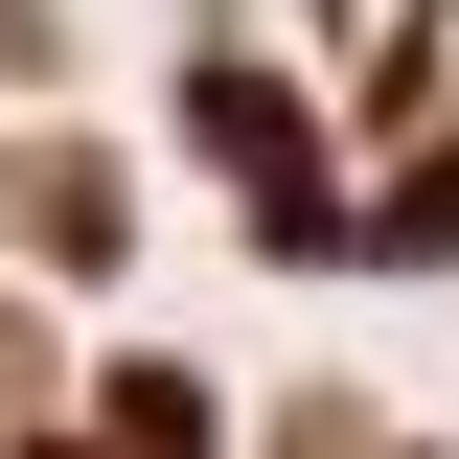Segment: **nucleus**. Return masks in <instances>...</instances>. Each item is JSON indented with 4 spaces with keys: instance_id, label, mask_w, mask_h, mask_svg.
<instances>
[{
    "instance_id": "nucleus-1",
    "label": "nucleus",
    "mask_w": 459,
    "mask_h": 459,
    "mask_svg": "<svg viewBox=\"0 0 459 459\" xmlns=\"http://www.w3.org/2000/svg\"><path fill=\"white\" fill-rule=\"evenodd\" d=\"M207 138H230V184H253V207H276V230H299V115H276V92H253V69H207Z\"/></svg>"
}]
</instances>
